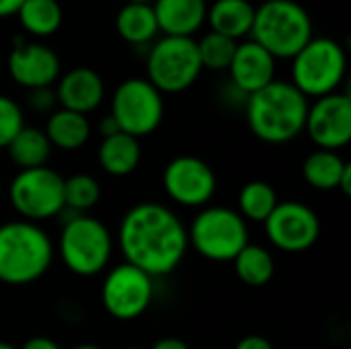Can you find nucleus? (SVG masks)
<instances>
[{"mask_svg":"<svg viewBox=\"0 0 351 349\" xmlns=\"http://www.w3.org/2000/svg\"><path fill=\"white\" fill-rule=\"evenodd\" d=\"M117 243L125 263L150 278L173 274L189 249L181 218L171 208L154 202H142L128 210L117 230Z\"/></svg>","mask_w":351,"mask_h":349,"instance_id":"obj_1","label":"nucleus"},{"mask_svg":"<svg viewBox=\"0 0 351 349\" xmlns=\"http://www.w3.org/2000/svg\"><path fill=\"white\" fill-rule=\"evenodd\" d=\"M308 105V99L292 82L274 80L247 97V123L261 142L288 144L304 132Z\"/></svg>","mask_w":351,"mask_h":349,"instance_id":"obj_2","label":"nucleus"},{"mask_svg":"<svg viewBox=\"0 0 351 349\" xmlns=\"http://www.w3.org/2000/svg\"><path fill=\"white\" fill-rule=\"evenodd\" d=\"M53 261V243L35 222L12 220L0 226V282L29 286L45 276Z\"/></svg>","mask_w":351,"mask_h":349,"instance_id":"obj_3","label":"nucleus"},{"mask_svg":"<svg viewBox=\"0 0 351 349\" xmlns=\"http://www.w3.org/2000/svg\"><path fill=\"white\" fill-rule=\"evenodd\" d=\"M313 37V19L296 0H265L255 6L251 39L276 60H292Z\"/></svg>","mask_w":351,"mask_h":349,"instance_id":"obj_4","label":"nucleus"},{"mask_svg":"<svg viewBox=\"0 0 351 349\" xmlns=\"http://www.w3.org/2000/svg\"><path fill=\"white\" fill-rule=\"evenodd\" d=\"M58 251L68 272L78 278H93L109 265L113 237L101 220L72 212V216L64 218Z\"/></svg>","mask_w":351,"mask_h":349,"instance_id":"obj_5","label":"nucleus"},{"mask_svg":"<svg viewBox=\"0 0 351 349\" xmlns=\"http://www.w3.org/2000/svg\"><path fill=\"white\" fill-rule=\"evenodd\" d=\"M348 72V53L331 37H313L292 58V84L306 99L337 93Z\"/></svg>","mask_w":351,"mask_h":349,"instance_id":"obj_6","label":"nucleus"},{"mask_svg":"<svg viewBox=\"0 0 351 349\" xmlns=\"http://www.w3.org/2000/svg\"><path fill=\"white\" fill-rule=\"evenodd\" d=\"M187 241L208 261H232L249 245V224L232 208H202L187 230Z\"/></svg>","mask_w":351,"mask_h":349,"instance_id":"obj_7","label":"nucleus"},{"mask_svg":"<svg viewBox=\"0 0 351 349\" xmlns=\"http://www.w3.org/2000/svg\"><path fill=\"white\" fill-rule=\"evenodd\" d=\"M204 66L193 37L162 35L146 56V80L160 93H183L202 74Z\"/></svg>","mask_w":351,"mask_h":349,"instance_id":"obj_8","label":"nucleus"},{"mask_svg":"<svg viewBox=\"0 0 351 349\" xmlns=\"http://www.w3.org/2000/svg\"><path fill=\"white\" fill-rule=\"evenodd\" d=\"M8 197L21 220L43 222L64 210V177L49 167L19 171L8 187Z\"/></svg>","mask_w":351,"mask_h":349,"instance_id":"obj_9","label":"nucleus"},{"mask_svg":"<svg viewBox=\"0 0 351 349\" xmlns=\"http://www.w3.org/2000/svg\"><path fill=\"white\" fill-rule=\"evenodd\" d=\"M119 132L134 138L150 136L165 117L162 93L146 78L123 80L111 97V113Z\"/></svg>","mask_w":351,"mask_h":349,"instance_id":"obj_10","label":"nucleus"},{"mask_svg":"<svg viewBox=\"0 0 351 349\" xmlns=\"http://www.w3.org/2000/svg\"><path fill=\"white\" fill-rule=\"evenodd\" d=\"M154 300V278L142 269L119 263L107 272L101 286V302L109 317L128 323L140 319Z\"/></svg>","mask_w":351,"mask_h":349,"instance_id":"obj_11","label":"nucleus"},{"mask_svg":"<svg viewBox=\"0 0 351 349\" xmlns=\"http://www.w3.org/2000/svg\"><path fill=\"white\" fill-rule=\"evenodd\" d=\"M263 224L267 241L284 253H304L321 237L317 212L300 202H280Z\"/></svg>","mask_w":351,"mask_h":349,"instance_id":"obj_12","label":"nucleus"},{"mask_svg":"<svg viewBox=\"0 0 351 349\" xmlns=\"http://www.w3.org/2000/svg\"><path fill=\"white\" fill-rule=\"evenodd\" d=\"M165 193L179 206L206 208L218 187L216 173L199 156H177L162 171Z\"/></svg>","mask_w":351,"mask_h":349,"instance_id":"obj_13","label":"nucleus"},{"mask_svg":"<svg viewBox=\"0 0 351 349\" xmlns=\"http://www.w3.org/2000/svg\"><path fill=\"white\" fill-rule=\"evenodd\" d=\"M304 132L319 150H341L351 140V99L348 93H331L308 105Z\"/></svg>","mask_w":351,"mask_h":349,"instance_id":"obj_14","label":"nucleus"},{"mask_svg":"<svg viewBox=\"0 0 351 349\" xmlns=\"http://www.w3.org/2000/svg\"><path fill=\"white\" fill-rule=\"evenodd\" d=\"M8 72L10 78L27 91L47 88L60 78V58L43 43L16 37L8 56Z\"/></svg>","mask_w":351,"mask_h":349,"instance_id":"obj_15","label":"nucleus"},{"mask_svg":"<svg viewBox=\"0 0 351 349\" xmlns=\"http://www.w3.org/2000/svg\"><path fill=\"white\" fill-rule=\"evenodd\" d=\"M276 58L253 39L237 45L228 74L232 86L243 95H253L276 80Z\"/></svg>","mask_w":351,"mask_h":349,"instance_id":"obj_16","label":"nucleus"},{"mask_svg":"<svg viewBox=\"0 0 351 349\" xmlns=\"http://www.w3.org/2000/svg\"><path fill=\"white\" fill-rule=\"evenodd\" d=\"M105 99V82L93 68H74L58 78L56 101L62 109L88 115Z\"/></svg>","mask_w":351,"mask_h":349,"instance_id":"obj_17","label":"nucleus"},{"mask_svg":"<svg viewBox=\"0 0 351 349\" xmlns=\"http://www.w3.org/2000/svg\"><path fill=\"white\" fill-rule=\"evenodd\" d=\"M152 10L158 31L171 37H191L206 23V0H154Z\"/></svg>","mask_w":351,"mask_h":349,"instance_id":"obj_18","label":"nucleus"},{"mask_svg":"<svg viewBox=\"0 0 351 349\" xmlns=\"http://www.w3.org/2000/svg\"><path fill=\"white\" fill-rule=\"evenodd\" d=\"M99 167L111 177H128L132 175L142 160V146L140 140L130 134H113L101 140L99 152Z\"/></svg>","mask_w":351,"mask_h":349,"instance_id":"obj_19","label":"nucleus"},{"mask_svg":"<svg viewBox=\"0 0 351 349\" xmlns=\"http://www.w3.org/2000/svg\"><path fill=\"white\" fill-rule=\"evenodd\" d=\"M255 19V6L249 0H214L208 6L206 21L212 31L224 37L239 41L245 35H251Z\"/></svg>","mask_w":351,"mask_h":349,"instance_id":"obj_20","label":"nucleus"},{"mask_svg":"<svg viewBox=\"0 0 351 349\" xmlns=\"http://www.w3.org/2000/svg\"><path fill=\"white\" fill-rule=\"evenodd\" d=\"M45 136L51 144V148L60 150H78L82 148L90 138V123L88 117L82 113H74L68 109H53L45 123Z\"/></svg>","mask_w":351,"mask_h":349,"instance_id":"obj_21","label":"nucleus"},{"mask_svg":"<svg viewBox=\"0 0 351 349\" xmlns=\"http://www.w3.org/2000/svg\"><path fill=\"white\" fill-rule=\"evenodd\" d=\"M115 29L119 37L132 45H146L160 33L152 4H134V2H125L119 8L115 16Z\"/></svg>","mask_w":351,"mask_h":349,"instance_id":"obj_22","label":"nucleus"},{"mask_svg":"<svg viewBox=\"0 0 351 349\" xmlns=\"http://www.w3.org/2000/svg\"><path fill=\"white\" fill-rule=\"evenodd\" d=\"M348 165L350 163L343 160L339 152L317 148L315 152H311L306 156V160L302 165V175L313 189L331 191V189H339V181H341Z\"/></svg>","mask_w":351,"mask_h":349,"instance_id":"obj_23","label":"nucleus"},{"mask_svg":"<svg viewBox=\"0 0 351 349\" xmlns=\"http://www.w3.org/2000/svg\"><path fill=\"white\" fill-rule=\"evenodd\" d=\"M10 160L21 169H37V167H45L49 154H51V144L45 136L43 130L39 128H29L25 125L14 138L12 142L6 146Z\"/></svg>","mask_w":351,"mask_h":349,"instance_id":"obj_24","label":"nucleus"},{"mask_svg":"<svg viewBox=\"0 0 351 349\" xmlns=\"http://www.w3.org/2000/svg\"><path fill=\"white\" fill-rule=\"evenodd\" d=\"M234 274L237 278L249 286V288H263L271 282L274 274H276V261L274 255L261 247V245H253L249 243L234 259Z\"/></svg>","mask_w":351,"mask_h":349,"instance_id":"obj_25","label":"nucleus"},{"mask_svg":"<svg viewBox=\"0 0 351 349\" xmlns=\"http://www.w3.org/2000/svg\"><path fill=\"white\" fill-rule=\"evenodd\" d=\"M16 16L27 33L35 37H49L60 29L64 12L58 0H25Z\"/></svg>","mask_w":351,"mask_h":349,"instance_id":"obj_26","label":"nucleus"},{"mask_svg":"<svg viewBox=\"0 0 351 349\" xmlns=\"http://www.w3.org/2000/svg\"><path fill=\"white\" fill-rule=\"evenodd\" d=\"M278 193L267 181H249L239 193V214L245 222L263 224L278 206Z\"/></svg>","mask_w":351,"mask_h":349,"instance_id":"obj_27","label":"nucleus"},{"mask_svg":"<svg viewBox=\"0 0 351 349\" xmlns=\"http://www.w3.org/2000/svg\"><path fill=\"white\" fill-rule=\"evenodd\" d=\"M101 200V185L95 177L86 173L72 175L64 179V210L74 214H84L95 208Z\"/></svg>","mask_w":351,"mask_h":349,"instance_id":"obj_28","label":"nucleus"},{"mask_svg":"<svg viewBox=\"0 0 351 349\" xmlns=\"http://www.w3.org/2000/svg\"><path fill=\"white\" fill-rule=\"evenodd\" d=\"M239 41L218 35L214 31L206 33L199 41H197V51H199V60L202 66L208 70H228L232 56L237 51Z\"/></svg>","mask_w":351,"mask_h":349,"instance_id":"obj_29","label":"nucleus"},{"mask_svg":"<svg viewBox=\"0 0 351 349\" xmlns=\"http://www.w3.org/2000/svg\"><path fill=\"white\" fill-rule=\"evenodd\" d=\"M23 128L25 117L21 105L10 97L0 95V150L6 148Z\"/></svg>","mask_w":351,"mask_h":349,"instance_id":"obj_30","label":"nucleus"},{"mask_svg":"<svg viewBox=\"0 0 351 349\" xmlns=\"http://www.w3.org/2000/svg\"><path fill=\"white\" fill-rule=\"evenodd\" d=\"M29 105L39 113H51L56 107V93L51 91V86L29 91Z\"/></svg>","mask_w":351,"mask_h":349,"instance_id":"obj_31","label":"nucleus"},{"mask_svg":"<svg viewBox=\"0 0 351 349\" xmlns=\"http://www.w3.org/2000/svg\"><path fill=\"white\" fill-rule=\"evenodd\" d=\"M234 349H274V344L263 335H247L234 346Z\"/></svg>","mask_w":351,"mask_h":349,"instance_id":"obj_32","label":"nucleus"},{"mask_svg":"<svg viewBox=\"0 0 351 349\" xmlns=\"http://www.w3.org/2000/svg\"><path fill=\"white\" fill-rule=\"evenodd\" d=\"M19 349H62L60 348V344L58 341H53V339H49V337H41V335H37V337H31V339H27L23 346Z\"/></svg>","mask_w":351,"mask_h":349,"instance_id":"obj_33","label":"nucleus"},{"mask_svg":"<svg viewBox=\"0 0 351 349\" xmlns=\"http://www.w3.org/2000/svg\"><path fill=\"white\" fill-rule=\"evenodd\" d=\"M99 134H101V138H109L113 134H119V125L115 123V119L111 115H107L99 121Z\"/></svg>","mask_w":351,"mask_h":349,"instance_id":"obj_34","label":"nucleus"},{"mask_svg":"<svg viewBox=\"0 0 351 349\" xmlns=\"http://www.w3.org/2000/svg\"><path fill=\"white\" fill-rule=\"evenodd\" d=\"M150 349H189V346L179 337H162Z\"/></svg>","mask_w":351,"mask_h":349,"instance_id":"obj_35","label":"nucleus"},{"mask_svg":"<svg viewBox=\"0 0 351 349\" xmlns=\"http://www.w3.org/2000/svg\"><path fill=\"white\" fill-rule=\"evenodd\" d=\"M25 0H0V19L14 16Z\"/></svg>","mask_w":351,"mask_h":349,"instance_id":"obj_36","label":"nucleus"},{"mask_svg":"<svg viewBox=\"0 0 351 349\" xmlns=\"http://www.w3.org/2000/svg\"><path fill=\"white\" fill-rule=\"evenodd\" d=\"M339 189H341L346 195H350L351 193V165H348V169H346V173H343V177H341V181H339Z\"/></svg>","mask_w":351,"mask_h":349,"instance_id":"obj_37","label":"nucleus"},{"mask_svg":"<svg viewBox=\"0 0 351 349\" xmlns=\"http://www.w3.org/2000/svg\"><path fill=\"white\" fill-rule=\"evenodd\" d=\"M72 349H103L99 346H93V344H80V346H74Z\"/></svg>","mask_w":351,"mask_h":349,"instance_id":"obj_38","label":"nucleus"},{"mask_svg":"<svg viewBox=\"0 0 351 349\" xmlns=\"http://www.w3.org/2000/svg\"><path fill=\"white\" fill-rule=\"evenodd\" d=\"M128 2H134V4H152L154 0H128Z\"/></svg>","mask_w":351,"mask_h":349,"instance_id":"obj_39","label":"nucleus"},{"mask_svg":"<svg viewBox=\"0 0 351 349\" xmlns=\"http://www.w3.org/2000/svg\"><path fill=\"white\" fill-rule=\"evenodd\" d=\"M0 349H19V348L10 346V344H6V341H0Z\"/></svg>","mask_w":351,"mask_h":349,"instance_id":"obj_40","label":"nucleus"},{"mask_svg":"<svg viewBox=\"0 0 351 349\" xmlns=\"http://www.w3.org/2000/svg\"><path fill=\"white\" fill-rule=\"evenodd\" d=\"M125 349H144V348H138V346H132V348H125Z\"/></svg>","mask_w":351,"mask_h":349,"instance_id":"obj_41","label":"nucleus"}]
</instances>
